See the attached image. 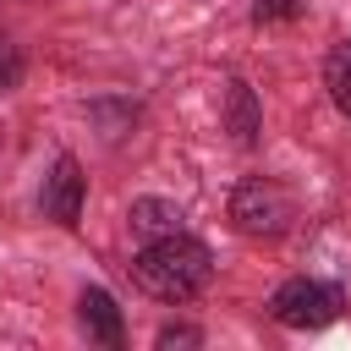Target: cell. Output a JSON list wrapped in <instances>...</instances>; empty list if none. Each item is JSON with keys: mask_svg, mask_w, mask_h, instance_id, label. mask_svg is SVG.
I'll return each instance as SVG.
<instances>
[{"mask_svg": "<svg viewBox=\"0 0 351 351\" xmlns=\"http://www.w3.org/2000/svg\"><path fill=\"white\" fill-rule=\"evenodd\" d=\"M291 214H296L291 192H285L280 181H269V176H247V181L236 186V197H230V219H236L247 236H280V230L291 225Z\"/></svg>", "mask_w": 351, "mask_h": 351, "instance_id": "3957f363", "label": "cell"}, {"mask_svg": "<svg viewBox=\"0 0 351 351\" xmlns=\"http://www.w3.org/2000/svg\"><path fill=\"white\" fill-rule=\"evenodd\" d=\"M82 192H88V176L77 159H55L49 181H44V214L60 219V225H77L82 219Z\"/></svg>", "mask_w": 351, "mask_h": 351, "instance_id": "277c9868", "label": "cell"}, {"mask_svg": "<svg viewBox=\"0 0 351 351\" xmlns=\"http://www.w3.org/2000/svg\"><path fill=\"white\" fill-rule=\"evenodd\" d=\"M230 115H236V137L252 143L258 132H252V93H247V82H230Z\"/></svg>", "mask_w": 351, "mask_h": 351, "instance_id": "ba28073f", "label": "cell"}, {"mask_svg": "<svg viewBox=\"0 0 351 351\" xmlns=\"http://www.w3.org/2000/svg\"><path fill=\"white\" fill-rule=\"evenodd\" d=\"M16 82V55H11V44H0V93Z\"/></svg>", "mask_w": 351, "mask_h": 351, "instance_id": "30bf717a", "label": "cell"}, {"mask_svg": "<svg viewBox=\"0 0 351 351\" xmlns=\"http://www.w3.org/2000/svg\"><path fill=\"white\" fill-rule=\"evenodd\" d=\"M132 230H137L143 241L176 236V230H186V214H181L176 203H165V197H137V203H132Z\"/></svg>", "mask_w": 351, "mask_h": 351, "instance_id": "8992f818", "label": "cell"}, {"mask_svg": "<svg viewBox=\"0 0 351 351\" xmlns=\"http://www.w3.org/2000/svg\"><path fill=\"white\" fill-rule=\"evenodd\" d=\"M291 11H296V0H258V5H252L258 22H274V16H291Z\"/></svg>", "mask_w": 351, "mask_h": 351, "instance_id": "9c48e42d", "label": "cell"}, {"mask_svg": "<svg viewBox=\"0 0 351 351\" xmlns=\"http://www.w3.org/2000/svg\"><path fill=\"white\" fill-rule=\"evenodd\" d=\"M132 280L154 296V302H192L208 280H214V258L197 236L176 230V236H154L143 241V252L132 258Z\"/></svg>", "mask_w": 351, "mask_h": 351, "instance_id": "6da1fadb", "label": "cell"}, {"mask_svg": "<svg viewBox=\"0 0 351 351\" xmlns=\"http://www.w3.org/2000/svg\"><path fill=\"white\" fill-rule=\"evenodd\" d=\"M77 318H82V329H88V340H99V346H121V307H115V296L110 291H82V302H77Z\"/></svg>", "mask_w": 351, "mask_h": 351, "instance_id": "5b68a950", "label": "cell"}, {"mask_svg": "<svg viewBox=\"0 0 351 351\" xmlns=\"http://www.w3.org/2000/svg\"><path fill=\"white\" fill-rule=\"evenodd\" d=\"M324 88H329L335 110H340V115L351 121V38L329 49V60H324Z\"/></svg>", "mask_w": 351, "mask_h": 351, "instance_id": "52a82bcc", "label": "cell"}, {"mask_svg": "<svg viewBox=\"0 0 351 351\" xmlns=\"http://www.w3.org/2000/svg\"><path fill=\"white\" fill-rule=\"evenodd\" d=\"M340 307H346V296H340L329 280H307V274L285 280V285L269 296V313H274L285 329H324V324L340 318Z\"/></svg>", "mask_w": 351, "mask_h": 351, "instance_id": "7a4b0ae2", "label": "cell"}]
</instances>
